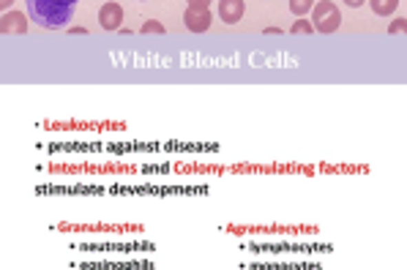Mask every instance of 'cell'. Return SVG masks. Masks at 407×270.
Returning a JSON list of instances; mask_svg holds the SVG:
<instances>
[{"label": "cell", "mask_w": 407, "mask_h": 270, "mask_svg": "<svg viewBox=\"0 0 407 270\" xmlns=\"http://www.w3.org/2000/svg\"><path fill=\"white\" fill-rule=\"evenodd\" d=\"M25 3L30 19L39 22L41 28H63L66 22H72L80 0H25Z\"/></svg>", "instance_id": "1"}, {"label": "cell", "mask_w": 407, "mask_h": 270, "mask_svg": "<svg viewBox=\"0 0 407 270\" xmlns=\"http://www.w3.org/2000/svg\"><path fill=\"white\" fill-rule=\"evenodd\" d=\"M315 25V30H320V33H333V30H339V25H342V14H339V8H336V3H331V0H323V3H317L315 6V19H312Z\"/></svg>", "instance_id": "2"}, {"label": "cell", "mask_w": 407, "mask_h": 270, "mask_svg": "<svg viewBox=\"0 0 407 270\" xmlns=\"http://www.w3.org/2000/svg\"><path fill=\"white\" fill-rule=\"evenodd\" d=\"M183 22H186V28H189L191 33H205V30L211 28V11H208V8H191V6H189Z\"/></svg>", "instance_id": "3"}, {"label": "cell", "mask_w": 407, "mask_h": 270, "mask_svg": "<svg viewBox=\"0 0 407 270\" xmlns=\"http://www.w3.org/2000/svg\"><path fill=\"white\" fill-rule=\"evenodd\" d=\"M98 22L104 30H118L121 22H123V8L118 3H104L101 11H98Z\"/></svg>", "instance_id": "4"}, {"label": "cell", "mask_w": 407, "mask_h": 270, "mask_svg": "<svg viewBox=\"0 0 407 270\" xmlns=\"http://www.w3.org/2000/svg\"><path fill=\"white\" fill-rule=\"evenodd\" d=\"M0 30H3L6 36H8V33H25V30H28L25 14H19V11H6L3 19H0Z\"/></svg>", "instance_id": "5"}, {"label": "cell", "mask_w": 407, "mask_h": 270, "mask_svg": "<svg viewBox=\"0 0 407 270\" xmlns=\"http://www.w3.org/2000/svg\"><path fill=\"white\" fill-rule=\"evenodd\" d=\"M219 17L227 25L241 22V17H244V0H219Z\"/></svg>", "instance_id": "6"}, {"label": "cell", "mask_w": 407, "mask_h": 270, "mask_svg": "<svg viewBox=\"0 0 407 270\" xmlns=\"http://www.w3.org/2000/svg\"><path fill=\"white\" fill-rule=\"evenodd\" d=\"M369 3H372V11H375V14H380V17L394 14V11H397V6H399V0H369Z\"/></svg>", "instance_id": "7"}, {"label": "cell", "mask_w": 407, "mask_h": 270, "mask_svg": "<svg viewBox=\"0 0 407 270\" xmlns=\"http://www.w3.org/2000/svg\"><path fill=\"white\" fill-rule=\"evenodd\" d=\"M290 8H293L295 17H304L306 11L315 8V0H290Z\"/></svg>", "instance_id": "8"}, {"label": "cell", "mask_w": 407, "mask_h": 270, "mask_svg": "<svg viewBox=\"0 0 407 270\" xmlns=\"http://www.w3.org/2000/svg\"><path fill=\"white\" fill-rule=\"evenodd\" d=\"M315 28H312V22H306V19H298L295 25H293V33H312Z\"/></svg>", "instance_id": "9"}, {"label": "cell", "mask_w": 407, "mask_h": 270, "mask_svg": "<svg viewBox=\"0 0 407 270\" xmlns=\"http://www.w3.org/2000/svg\"><path fill=\"white\" fill-rule=\"evenodd\" d=\"M143 33H164V25L162 22H148V25L143 28Z\"/></svg>", "instance_id": "10"}, {"label": "cell", "mask_w": 407, "mask_h": 270, "mask_svg": "<svg viewBox=\"0 0 407 270\" xmlns=\"http://www.w3.org/2000/svg\"><path fill=\"white\" fill-rule=\"evenodd\" d=\"M405 28H407V22H405V19H397V22L391 25V33H399V30L405 33Z\"/></svg>", "instance_id": "11"}, {"label": "cell", "mask_w": 407, "mask_h": 270, "mask_svg": "<svg viewBox=\"0 0 407 270\" xmlns=\"http://www.w3.org/2000/svg\"><path fill=\"white\" fill-rule=\"evenodd\" d=\"M189 6H191V8H208L211 0H189Z\"/></svg>", "instance_id": "12"}, {"label": "cell", "mask_w": 407, "mask_h": 270, "mask_svg": "<svg viewBox=\"0 0 407 270\" xmlns=\"http://www.w3.org/2000/svg\"><path fill=\"white\" fill-rule=\"evenodd\" d=\"M14 0H0V6H3V11H8V6H11Z\"/></svg>", "instance_id": "13"}, {"label": "cell", "mask_w": 407, "mask_h": 270, "mask_svg": "<svg viewBox=\"0 0 407 270\" xmlns=\"http://www.w3.org/2000/svg\"><path fill=\"white\" fill-rule=\"evenodd\" d=\"M344 3H347V6H353V8H355V6H361V3H364V0H344Z\"/></svg>", "instance_id": "14"}]
</instances>
